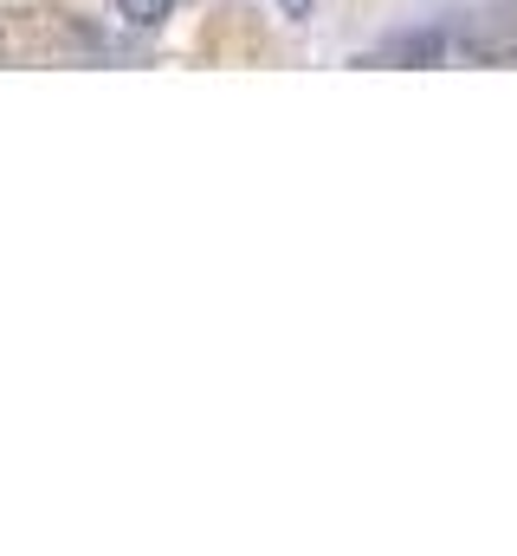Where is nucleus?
I'll return each mask as SVG.
<instances>
[{
	"mask_svg": "<svg viewBox=\"0 0 517 556\" xmlns=\"http://www.w3.org/2000/svg\"><path fill=\"white\" fill-rule=\"evenodd\" d=\"M117 13H124L129 26H162L175 13V0H117Z\"/></svg>",
	"mask_w": 517,
	"mask_h": 556,
	"instance_id": "nucleus-1",
	"label": "nucleus"
},
{
	"mask_svg": "<svg viewBox=\"0 0 517 556\" xmlns=\"http://www.w3.org/2000/svg\"><path fill=\"white\" fill-rule=\"evenodd\" d=\"M304 7H311V0H285V13H304Z\"/></svg>",
	"mask_w": 517,
	"mask_h": 556,
	"instance_id": "nucleus-2",
	"label": "nucleus"
}]
</instances>
